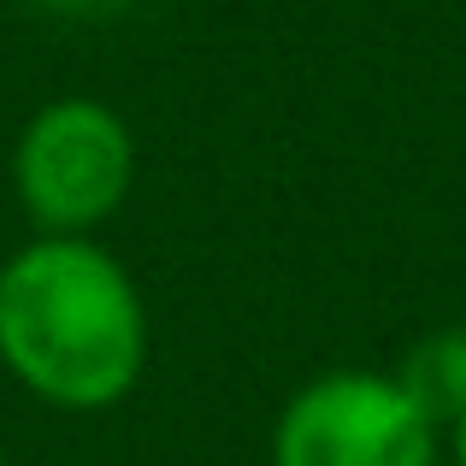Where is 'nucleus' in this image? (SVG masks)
Masks as SVG:
<instances>
[{
  "mask_svg": "<svg viewBox=\"0 0 466 466\" xmlns=\"http://www.w3.org/2000/svg\"><path fill=\"white\" fill-rule=\"evenodd\" d=\"M272 466H437V420L396 372H319L278 413Z\"/></svg>",
  "mask_w": 466,
  "mask_h": 466,
  "instance_id": "nucleus-3",
  "label": "nucleus"
},
{
  "mask_svg": "<svg viewBox=\"0 0 466 466\" xmlns=\"http://www.w3.org/2000/svg\"><path fill=\"white\" fill-rule=\"evenodd\" d=\"M0 466H6V461H0Z\"/></svg>",
  "mask_w": 466,
  "mask_h": 466,
  "instance_id": "nucleus-7",
  "label": "nucleus"
},
{
  "mask_svg": "<svg viewBox=\"0 0 466 466\" xmlns=\"http://www.w3.org/2000/svg\"><path fill=\"white\" fill-rule=\"evenodd\" d=\"M130 183H137L130 125L83 95L42 106L12 148V189L35 237H89L125 207Z\"/></svg>",
  "mask_w": 466,
  "mask_h": 466,
  "instance_id": "nucleus-2",
  "label": "nucleus"
},
{
  "mask_svg": "<svg viewBox=\"0 0 466 466\" xmlns=\"http://www.w3.org/2000/svg\"><path fill=\"white\" fill-rule=\"evenodd\" d=\"M449 455H455V466H466V401L455 408V420H449Z\"/></svg>",
  "mask_w": 466,
  "mask_h": 466,
  "instance_id": "nucleus-5",
  "label": "nucleus"
},
{
  "mask_svg": "<svg viewBox=\"0 0 466 466\" xmlns=\"http://www.w3.org/2000/svg\"><path fill=\"white\" fill-rule=\"evenodd\" d=\"M396 378L431 408V420H455V408L466 401V337H431Z\"/></svg>",
  "mask_w": 466,
  "mask_h": 466,
  "instance_id": "nucleus-4",
  "label": "nucleus"
},
{
  "mask_svg": "<svg viewBox=\"0 0 466 466\" xmlns=\"http://www.w3.org/2000/svg\"><path fill=\"white\" fill-rule=\"evenodd\" d=\"M42 6H54V12H113L118 0H42Z\"/></svg>",
  "mask_w": 466,
  "mask_h": 466,
  "instance_id": "nucleus-6",
  "label": "nucleus"
},
{
  "mask_svg": "<svg viewBox=\"0 0 466 466\" xmlns=\"http://www.w3.org/2000/svg\"><path fill=\"white\" fill-rule=\"evenodd\" d=\"M0 366L59 413H106L142 384L148 308L95 237H30L0 266Z\"/></svg>",
  "mask_w": 466,
  "mask_h": 466,
  "instance_id": "nucleus-1",
  "label": "nucleus"
}]
</instances>
